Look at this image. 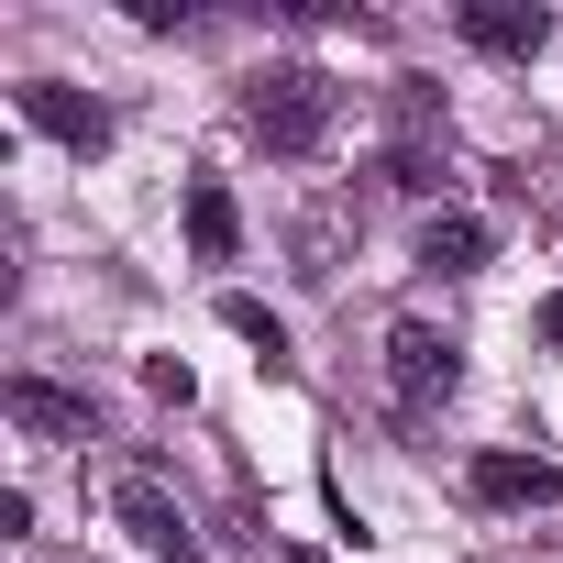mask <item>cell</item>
Listing matches in <instances>:
<instances>
[{
	"mask_svg": "<svg viewBox=\"0 0 563 563\" xmlns=\"http://www.w3.org/2000/svg\"><path fill=\"white\" fill-rule=\"evenodd\" d=\"M332 111H343V89H332L321 67H254V78H243V133H254L265 155H321Z\"/></svg>",
	"mask_w": 563,
	"mask_h": 563,
	"instance_id": "6da1fadb",
	"label": "cell"
},
{
	"mask_svg": "<svg viewBox=\"0 0 563 563\" xmlns=\"http://www.w3.org/2000/svg\"><path fill=\"white\" fill-rule=\"evenodd\" d=\"M221 332H232V343H254V365H265V376H288V321H276L265 299H221Z\"/></svg>",
	"mask_w": 563,
	"mask_h": 563,
	"instance_id": "30bf717a",
	"label": "cell"
},
{
	"mask_svg": "<svg viewBox=\"0 0 563 563\" xmlns=\"http://www.w3.org/2000/svg\"><path fill=\"white\" fill-rule=\"evenodd\" d=\"M464 45L475 56H541L552 12H541V0H464Z\"/></svg>",
	"mask_w": 563,
	"mask_h": 563,
	"instance_id": "52a82bcc",
	"label": "cell"
},
{
	"mask_svg": "<svg viewBox=\"0 0 563 563\" xmlns=\"http://www.w3.org/2000/svg\"><path fill=\"white\" fill-rule=\"evenodd\" d=\"M453 387H464V343L431 332V321H398V332H387V398L420 420V409H442Z\"/></svg>",
	"mask_w": 563,
	"mask_h": 563,
	"instance_id": "7a4b0ae2",
	"label": "cell"
},
{
	"mask_svg": "<svg viewBox=\"0 0 563 563\" xmlns=\"http://www.w3.org/2000/svg\"><path fill=\"white\" fill-rule=\"evenodd\" d=\"M188 243H199V265H232L243 210H232V188H221V177H199V188H188Z\"/></svg>",
	"mask_w": 563,
	"mask_h": 563,
	"instance_id": "9c48e42d",
	"label": "cell"
},
{
	"mask_svg": "<svg viewBox=\"0 0 563 563\" xmlns=\"http://www.w3.org/2000/svg\"><path fill=\"white\" fill-rule=\"evenodd\" d=\"M541 343H563V299H541Z\"/></svg>",
	"mask_w": 563,
	"mask_h": 563,
	"instance_id": "4fadbf2b",
	"label": "cell"
},
{
	"mask_svg": "<svg viewBox=\"0 0 563 563\" xmlns=\"http://www.w3.org/2000/svg\"><path fill=\"white\" fill-rule=\"evenodd\" d=\"M144 387H155V398H177V409H188V387H199V376H188V365H177V354H155V365H144Z\"/></svg>",
	"mask_w": 563,
	"mask_h": 563,
	"instance_id": "7c38bea8",
	"label": "cell"
},
{
	"mask_svg": "<svg viewBox=\"0 0 563 563\" xmlns=\"http://www.w3.org/2000/svg\"><path fill=\"white\" fill-rule=\"evenodd\" d=\"M387 188L431 199V188H442V144H387Z\"/></svg>",
	"mask_w": 563,
	"mask_h": 563,
	"instance_id": "8fae6325",
	"label": "cell"
},
{
	"mask_svg": "<svg viewBox=\"0 0 563 563\" xmlns=\"http://www.w3.org/2000/svg\"><path fill=\"white\" fill-rule=\"evenodd\" d=\"M0 409H12L34 442H100V409H89L78 387H56V376H12V398H0Z\"/></svg>",
	"mask_w": 563,
	"mask_h": 563,
	"instance_id": "5b68a950",
	"label": "cell"
},
{
	"mask_svg": "<svg viewBox=\"0 0 563 563\" xmlns=\"http://www.w3.org/2000/svg\"><path fill=\"white\" fill-rule=\"evenodd\" d=\"M464 486H475V508H552L563 497V464H541V453H475Z\"/></svg>",
	"mask_w": 563,
	"mask_h": 563,
	"instance_id": "8992f818",
	"label": "cell"
},
{
	"mask_svg": "<svg viewBox=\"0 0 563 563\" xmlns=\"http://www.w3.org/2000/svg\"><path fill=\"white\" fill-rule=\"evenodd\" d=\"M486 254H497V232H486L475 210H431V232H420V265H431V276H475Z\"/></svg>",
	"mask_w": 563,
	"mask_h": 563,
	"instance_id": "ba28073f",
	"label": "cell"
},
{
	"mask_svg": "<svg viewBox=\"0 0 563 563\" xmlns=\"http://www.w3.org/2000/svg\"><path fill=\"white\" fill-rule=\"evenodd\" d=\"M23 122L56 133L67 155H100V144H111V111H100L89 89H67V78H23Z\"/></svg>",
	"mask_w": 563,
	"mask_h": 563,
	"instance_id": "277c9868",
	"label": "cell"
},
{
	"mask_svg": "<svg viewBox=\"0 0 563 563\" xmlns=\"http://www.w3.org/2000/svg\"><path fill=\"white\" fill-rule=\"evenodd\" d=\"M111 519H122V530L155 552V563H210V541L188 530V508H177L155 475H122V486H111Z\"/></svg>",
	"mask_w": 563,
	"mask_h": 563,
	"instance_id": "3957f363",
	"label": "cell"
}]
</instances>
